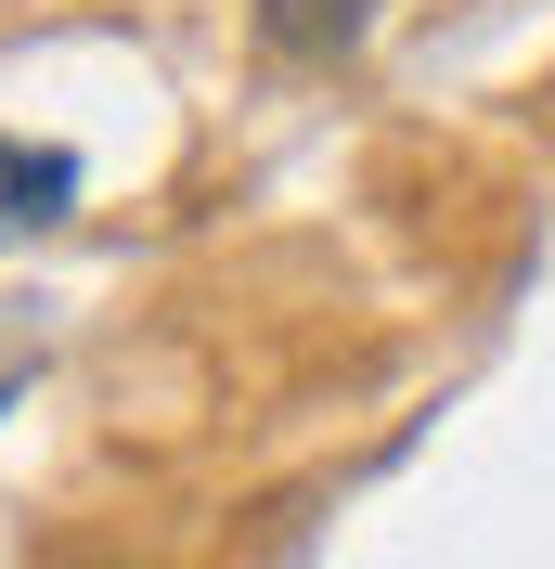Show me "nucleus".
<instances>
[{"label":"nucleus","instance_id":"1","mask_svg":"<svg viewBox=\"0 0 555 569\" xmlns=\"http://www.w3.org/2000/svg\"><path fill=\"white\" fill-rule=\"evenodd\" d=\"M65 208H78V156H65V142H13V130H0V247H13V233H52Z\"/></svg>","mask_w":555,"mask_h":569},{"label":"nucleus","instance_id":"2","mask_svg":"<svg viewBox=\"0 0 555 569\" xmlns=\"http://www.w3.org/2000/svg\"><path fill=\"white\" fill-rule=\"evenodd\" d=\"M259 39H272V52H297V66H323V52H349V39H362V0H259Z\"/></svg>","mask_w":555,"mask_h":569},{"label":"nucleus","instance_id":"3","mask_svg":"<svg viewBox=\"0 0 555 569\" xmlns=\"http://www.w3.org/2000/svg\"><path fill=\"white\" fill-rule=\"evenodd\" d=\"M13 401H27V389H13V376H0V415H13Z\"/></svg>","mask_w":555,"mask_h":569}]
</instances>
